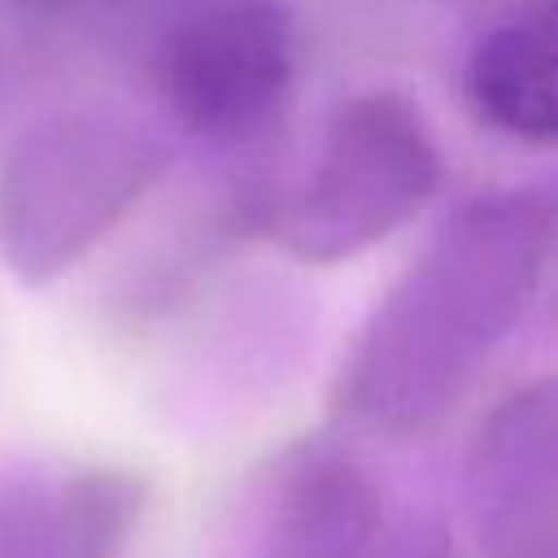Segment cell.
<instances>
[{
  "mask_svg": "<svg viewBox=\"0 0 558 558\" xmlns=\"http://www.w3.org/2000/svg\"><path fill=\"white\" fill-rule=\"evenodd\" d=\"M554 244V205L536 187L466 201L414 270L375 314L366 357L418 353L423 366L453 371L480 353L527 301Z\"/></svg>",
  "mask_w": 558,
  "mask_h": 558,
  "instance_id": "1",
  "label": "cell"
},
{
  "mask_svg": "<svg viewBox=\"0 0 558 558\" xmlns=\"http://www.w3.org/2000/svg\"><path fill=\"white\" fill-rule=\"evenodd\" d=\"M440 148L414 100L366 92L344 100L275 214V240L314 266L366 253L405 227L440 187Z\"/></svg>",
  "mask_w": 558,
  "mask_h": 558,
  "instance_id": "2",
  "label": "cell"
},
{
  "mask_svg": "<svg viewBox=\"0 0 558 558\" xmlns=\"http://www.w3.org/2000/svg\"><path fill=\"white\" fill-rule=\"evenodd\" d=\"M166 148L113 109H74L31 131L0 174V248L26 279L74 262L157 179Z\"/></svg>",
  "mask_w": 558,
  "mask_h": 558,
  "instance_id": "3",
  "label": "cell"
},
{
  "mask_svg": "<svg viewBox=\"0 0 558 558\" xmlns=\"http://www.w3.org/2000/svg\"><path fill=\"white\" fill-rule=\"evenodd\" d=\"M296 31L279 0H209L179 17L153 52L161 109L201 140H253L288 100Z\"/></svg>",
  "mask_w": 558,
  "mask_h": 558,
  "instance_id": "4",
  "label": "cell"
},
{
  "mask_svg": "<svg viewBox=\"0 0 558 558\" xmlns=\"http://www.w3.org/2000/svg\"><path fill=\"white\" fill-rule=\"evenodd\" d=\"M558 17L549 0L488 26L462 65V100L480 126L549 144L558 135Z\"/></svg>",
  "mask_w": 558,
  "mask_h": 558,
  "instance_id": "5",
  "label": "cell"
}]
</instances>
